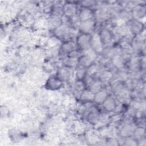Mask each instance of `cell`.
<instances>
[{
  "mask_svg": "<svg viewBox=\"0 0 146 146\" xmlns=\"http://www.w3.org/2000/svg\"><path fill=\"white\" fill-rule=\"evenodd\" d=\"M91 35L89 34H82L76 39V45L82 50H88L91 47Z\"/></svg>",
  "mask_w": 146,
  "mask_h": 146,
  "instance_id": "cell-1",
  "label": "cell"
},
{
  "mask_svg": "<svg viewBox=\"0 0 146 146\" xmlns=\"http://www.w3.org/2000/svg\"><path fill=\"white\" fill-rule=\"evenodd\" d=\"M95 28V21L93 19L81 22L79 25V30L82 34L91 35V34L94 31Z\"/></svg>",
  "mask_w": 146,
  "mask_h": 146,
  "instance_id": "cell-2",
  "label": "cell"
},
{
  "mask_svg": "<svg viewBox=\"0 0 146 146\" xmlns=\"http://www.w3.org/2000/svg\"><path fill=\"white\" fill-rule=\"evenodd\" d=\"M62 82L57 76H52L47 80L45 87L50 90H56L61 87L63 84Z\"/></svg>",
  "mask_w": 146,
  "mask_h": 146,
  "instance_id": "cell-3",
  "label": "cell"
},
{
  "mask_svg": "<svg viewBox=\"0 0 146 146\" xmlns=\"http://www.w3.org/2000/svg\"><path fill=\"white\" fill-rule=\"evenodd\" d=\"M93 58L91 56L86 54L81 55L78 59V64L80 67L87 68L93 63Z\"/></svg>",
  "mask_w": 146,
  "mask_h": 146,
  "instance_id": "cell-4",
  "label": "cell"
},
{
  "mask_svg": "<svg viewBox=\"0 0 146 146\" xmlns=\"http://www.w3.org/2000/svg\"><path fill=\"white\" fill-rule=\"evenodd\" d=\"M145 14V6L141 5H138L133 8L132 11V17L135 20L139 21V19L144 17Z\"/></svg>",
  "mask_w": 146,
  "mask_h": 146,
  "instance_id": "cell-5",
  "label": "cell"
},
{
  "mask_svg": "<svg viewBox=\"0 0 146 146\" xmlns=\"http://www.w3.org/2000/svg\"><path fill=\"white\" fill-rule=\"evenodd\" d=\"M94 17V14L92 11L89 8L83 7L79 12V18L81 22H84L92 19Z\"/></svg>",
  "mask_w": 146,
  "mask_h": 146,
  "instance_id": "cell-6",
  "label": "cell"
},
{
  "mask_svg": "<svg viewBox=\"0 0 146 146\" xmlns=\"http://www.w3.org/2000/svg\"><path fill=\"white\" fill-rule=\"evenodd\" d=\"M76 10V6L73 3H67L63 6L64 15L70 18L75 15Z\"/></svg>",
  "mask_w": 146,
  "mask_h": 146,
  "instance_id": "cell-7",
  "label": "cell"
},
{
  "mask_svg": "<svg viewBox=\"0 0 146 146\" xmlns=\"http://www.w3.org/2000/svg\"><path fill=\"white\" fill-rule=\"evenodd\" d=\"M71 69V68L66 67L65 66L63 68H60L58 71L57 76L62 81L68 80L72 75Z\"/></svg>",
  "mask_w": 146,
  "mask_h": 146,
  "instance_id": "cell-8",
  "label": "cell"
},
{
  "mask_svg": "<svg viewBox=\"0 0 146 146\" xmlns=\"http://www.w3.org/2000/svg\"><path fill=\"white\" fill-rule=\"evenodd\" d=\"M103 44H108L111 42L112 39V34L111 31L107 29H102L99 35Z\"/></svg>",
  "mask_w": 146,
  "mask_h": 146,
  "instance_id": "cell-9",
  "label": "cell"
},
{
  "mask_svg": "<svg viewBox=\"0 0 146 146\" xmlns=\"http://www.w3.org/2000/svg\"><path fill=\"white\" fill-rule=\"evenodd\" d=\"M103 107L104 110L108 112H111L115 110L116 107V103L114 99L112 98L108 97L104 102L102 103Z\"/></svg>",
  "mask_w": 146,
  "mask_h": 146,
  "instance_id": "cell-10",
  "label": "cell"
},
{
  "mask_svg": "<svg viewBox=\"0 0 146 146\" xmlns=\"http://www.w3.org/2000/svg\"><path fill=\"white\" fill-rule=\"evenodd\" d=\"M55 35L60 38L64 39L69 35V29L68 27L66 25H62L59 27L54 30Z\"/></svg>",
  "mask_w": 146,
  "mask_h": 146,
  "instance_id": "cell-11",
  "label": "cell"
},
{
  "mask_svg": "<svg viewBox=\"0 0 146 146\" xmlns=\"http://www.w3.org/2000/svg\"><path fill=\"white\" fill-rule=\"evenodd\" d=\"M108 97L107 92L102 89L95 94L94 100L98 104H102Z\"/></svg>",
  "mask_w": 146,
  "mask_h": 146,
  "instance_id": "cell-12",
  "label": "cell"
},
{
  "mask_svg": "<svg viewBox=\"0 0 146 146\" xmlns=\"http://www.w3.org/2000/svg\"><path fill=\"white\" fill-rule=\"evenodd\" d=\"M144 26L143 23L137 20H133L131 25V29L135 34H139L142 32Z\"/></svg>",
  "mask_w": 146,
  "mask_h": 146,
  "instance_id": "cell-13",
  "label": "cell"
},
{
  "mask_svg": "<svg viewBox=\"0 0 146 146\" xmlns=\"http://www.w3.org/2000/svg\"><path fill=\"white\" fill-rule=\"evenodd\" d=\"M95 94L90 90H84L80 94V99L85 102L92 101L94 99Z\"/></svg>",
  "mask_w": 146,
  "mask_h": 146,
  "instance_id": "cell-14",
  "label": "cell"
},
{
  "mask_svg": "<svg viewBox=\"0 0 146 146\" xmlns=\"http://www.w3.org/2000/svg\"><path fill=\"white\" fill-rule=\"evenodd\" d=\"M134 129H135L133 128V127L131 125L127 124L124 125L120 130V135L125 137H129L131 135H133Z\"/></svg>",
  "mask_w": 146,
  "mask_h": 146,
  "instance_id": "cell-15",
  "label": "cell"
},
{
  "mask_svg": "<svg viewBox=\"0 0 146 146\" xmlns=\"http://www.w3.org/2000/svg\"><path fill=\"white\" fill-rule=\"evenodd\" d=\"M103 44L99 36H91V47H92L95 51L99 50L101 48V46Z\"/></svg>",
  "mask_w": 146,
  "mask_h": 146,
  "instance_id": "cell-16",
  "label": "cell"
},
{
  "mask_svg": "<svg viewBox=\"0 0 146 146\" xmlns=\"http://www.w3.org/2000/svg\"><path fill=\"white\" fill-rule=\"evenodd\" d=\"M49 25L51 27H52L54 30H55L56 28L59 27L62 25V19H60L59 17L54 16L52 18H50Z\"/></svg>",
  "mask_w": 146,
  "mask_h": 146,
  "instance_id": "cell-17",
  "label": "cell"
},
{
  "mask_svg": "<svg viewBox=\"0 0 146 146\" xmlns=\"http://www.w3.org/2000/svg\"><path fill=\"white\" fill-rule=\"evenodd\" d=\"M62 50L67 54H69L73 50H75L74 48V44L71 41H66L63 43L62 46Z\"/></svg>",
  "mask_w": 146,
  "mask_h": 146,
  "instance_id": "cell-18",
  "label": "cell"
},
{
  "mask_svg": "<svg viewBox=\"0 0 146 146\" xmlns=\"http://www.w3.org/2000/svg\"><path fill=\"white\" fill-rule=\"evenodd\" d=\"M102 90V84L100 81L93 82L90 85V90L94 94Z\"/></svg>",
  "mask_w": 146,
  "mask_h": 146,
  "instance_id": "cell-19",
  "label": "cell"
},
{
  "mask_svg": "<svg viewBox=\"0 0 146 146\" xmlns=\"http://www.w3.org/2000/svg\"><path fill=\"white\" fill-rule=\"evenodd\" d=\"M86 84L84 81V80H78L75 82L74 83V88L76 91L81 92V93L86 90Z\"/></svg>",
  "mask_w": 146,
  "mask_h": 146,
  "instance_id": "cell-20",
  "label": "cell"
},
{
  "mask_svg": "<svg viewBox=\"0 0 146 146\" xmlns=\"http://www.w3.org/2000/svg\"><path fill=\"white\" fill-rule=\"evenodd\" d=\"M133 135L136 140H141L145 136V129L142 127H139L134 129Z\"/></svg>",
  "mask_w": 146,
  "mask_h": 146,
  "instance_id": "cell-21",
  "label": "cell"
},
{
  "mask_svg": "<svg viewBox=\"0 0 146 146\" xmlns=\"http://www.w3.org/2000/svg\"><path fill=\"white\" fill-rule=\"evenodd\" d=\"M112 77V73L109 71H104L100 75V82H108Z\"/></svg>",
  "mask_w": 146,
  "mask_h": 146,
  "instance_id": "cell-22",
  "label": "cell"
},
{
  "mask_svg": "<svg viewBox=\"0 0 146 146\" xmlns=\"http://www.w3.org/2000/svg\"><path fill=\"white\" fill-rule=\"evenodd\" d=\"M87 68H80L76 72V76L78 80H84L85 77L87 76Z\"/></svg>",
  "mask_w": 146,
  "mask_h": 146,
  "instance_id": "cell-23",
  "label": "cell"
},
{
  "mask_svg": "<svg viewBox=\"0 0 146 146\" xmlns=\"http://www.w3.org/2000/svg\"><path fill=\"white\" fill-rule=\"evenodd\" d=\"M88 120L91 123H96L98 121L99 117L98 112L92 111L88 115Z\"/></svg>",
  "mask_w": 146,
  "mask_h": 146,
  "instance_id": "cell-24",
  "label": "cell"
},
{
  "mask_svg": "<svg viewBox=\"0 0 146 146\" xmlns=\"http://www.w3.org/2000/svg\"><path fill=\"white\" fill-rule=\"evenodd\" d=\"M65 67L72 68L73 67H74L76 64H78V60H76V59H73L68 57V59H66L64 62Z\"/></svg>",
  "mask_w": 146,
  "mask_h": 146,
  "instance_id": "cell-25",
  "label": "cell"
},
{
  "mask_svg": "<svg viewBox=\"0 0 146 146\" xmlns=\"http://www.w3.org/2000/svg\"><path fill=\"white\" fill-rule=\"evenodd\" d=\"M96 18L97 19H99V20L103 19L105 18V13H104V12H103L102 11H98L96 13Z\"/></svg>",
  "mask_w": 146,
  "mask_h": 146,
  "instance_id": "cell-26",
  "label": "cell"
},
{
  "mask_svg": "<svg viewBox=\"0 0 146 146\" xmlns=\"http://www.w3.org/2000/svg\"><path fill=\"white\" fill-rule=\"evenodd\" d=\"M83 7H86V8H89L90 9V7L94 5V1H84L83 2Z\"/></svg>",
  "mask_w": 146,
  "mask_h": 146,
  "instance_id": "cell-27",
  "label": "cell"
}]
</instances>
